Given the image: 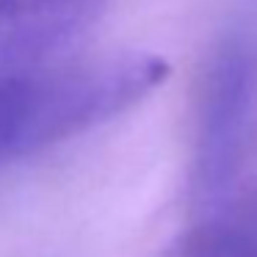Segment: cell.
Listing matches in <instances>:
<instances>
[{"mask_svg":"<svg viewBox=\"0 0 257 257\" xmlns=\"http://www.w3.org/2000/svg\"><path fill=\"white\" fill-rule=\"evenodd\" d=\"M108 0H0V166L124 113L166 80L150 53L89 56Z\"/></svg>","mask_w":257,"mask_h":257,"instance_id":"obj_1","label":"cell"},{"mask_svg":"<svg viewBox=\"0 0 257 257\" xmlns=\"http://www.w3.org/2000/svg\"><path fill=\"white\" fill-rule=\"evenodd\" d=\"M257 133V12H246L221 31L207 56L196 97L194 194L218 207Z\"/></svg>","mask_w":257,"mask_h":257,"instance_id":"obj_2","label":"cell"},{"mask_svg":"<svg viewBox=\"0 0 257 257\" xmlns=\"http://www.w3.org/2000/svg\"><path fill=\"white\" fill-rule=\"evenodd\" d=\"M172 257H257V240L224 207H216L205 224L194 229Z\"/></svg>","mask_w":257,"mask_h":257,"instance_id":"obj_3","label":"cell"}]
</instances>
